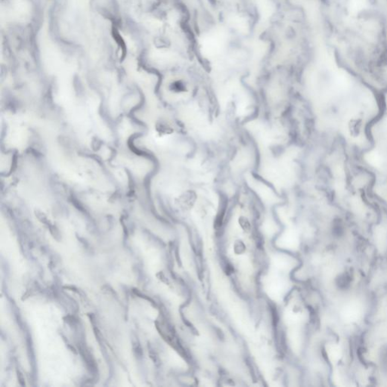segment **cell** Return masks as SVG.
I'll list each match as a JSON object with an SVG mask.
<instances>
[{
	"label": "cell",
	"instance_id": "1",
	"mask_svg": "<svg viewBox=\"0 0 387 387\" xmlns=\"http://www.w3.org/2000/svg\"><path fill=\"white\" fill-rule=\"evenodd\" d=\"M181 201H182L181 204L185 208H191L196 201V195L194 191H188L181 197Z\"/></svg>",
	"mask_w": 387,
	"mask_h": 387
},
{
	"label": "cell",
	"instance_id": "2",
	"mask_svg": "<svg viewBox=\"0 0 387 387\" xmlns=\"http://www.w3.org/2000/svg\"><path fill=\"white\" fill-rule=\"evenodd\" d=\"M383 191H384L385 197H386L387 199V182L385 183L384 188H383Z\"/></svg>",
	"mask_w": 387,
	"mask_h": 387
}]
</instances>
